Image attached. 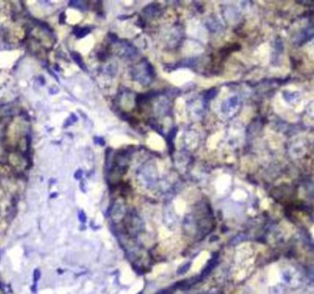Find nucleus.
I'll list each match as a JSON object with an SVG mask.
<instances>
[{"mask_svg":"<svg viewBox=\"0 0 314 294\" xmlns=\"http://www.w3.org/2000/svg\"><path fill=\"white\" fill-rule=\"evenodd\" d=\"M282 278L286 284L289 286H297L299 284L300 275L294 267H287L282 272Z\"/></svg>","mask_w":314,"mask_h":294,"instance_id":"1","label":"nucleus"},{"mask_svg":"<svg viewBox=\"0 0 314 294\" xmlns=\"http://www.w3.org/2000/svg\"><path fill=\"white\" fill-rule=\"evenodd\" d=\"M282 98L289 106L298 105L301 100V94L299 91L295 89H285L282 92Z\"/></svg>","mask_w":314,"mask_h":294,"instance_id":"2","label":"nucleus"},{"mask_svg":"<svg viewBox=\"0 0 314 294\" xmlns=\"http://www.w3.org/2000/svg\"><path fill=\"white\" fill-rule=\"evenodd\" d=\"M79 220L81 222H86V214L83 213V211H81L80 214H79Z\"/></svg>","mask_w":314,"mask_h":294,"instance_id":"5","label":"nucleus"},{"mask_svg":"<svg viewBox=\"0 0 314 294\" xmlns=\"http://www.w3.org/2000/svg\"><path fill=\"white\" fill-rule=\"evenodd\" d=\"M307 111L311 116H314V100H311L310 102H309V104L307 106Z\"/></svg>","mask_w":314,"mask_h":294,"instance_id":"4","label":"nucleus"},{"mask_svg":"<svg viewBox=\"0 0 314 294\" xmlns=\"http://www.w3.org/2000/svg\"><path fill=\"white\" fill-rule=\"evenodd\" d=\"M190 265H191V263H188V264H185V265H183L182 267H180L177 269V275H183V274H185V273L187 272L188 270L189 269Z\"/></svg>","mask_w":314,"mask_h":294,"instance_id":"3","label":"nucleus"}]
</instances>
